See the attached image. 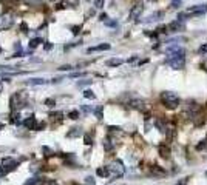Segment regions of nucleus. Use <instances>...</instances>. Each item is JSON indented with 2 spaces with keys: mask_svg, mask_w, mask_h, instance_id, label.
<instances>
[{
  "mask_svg": "<svg viewBox=\"0 0 207 185\" xmlns=\"http://www.w3.org/2000/svg\"><path fill=\"white\" fill-rule=\"evenodd\" d=\"M161 102L165 105V108L175 110V108H178V105H179V97L172 91H164L161 94Z\"/></svg>",
  "mask_w": 207,
  "mask_h": 185,
  "instance_id": "1",
  "label": "nucleus"
},
{
  "mask_svg": "<svg viewBox=\"0 0 207 185\" xmlns=\"http://www.w3.org/2000/svg\"><path fill=\"white\" fill-rule=\"evenodd\" d=\"M107 171H108V176H113V177H122L124 173H125V167H124L122 161L116 159V161H113V162L107 167Z\"/></svg>",
  "mask_w": 207,
  "mask_h": 185,
  "instance_id": "2",
  "label": "nucleus"
},
{
  "mask_svg": "<svg viewBox=\"0 0 207 185\" xmlns=\"http://www.w3.org/2000/svg\"><path fill=\"white\" fill-rule=\"evenodd\" d=\"M25 99H27V94H25L23 91L16 92V94L11 97V110L19 111L20 108H23L25 105H27V103H25Z\"/></svg>",
  "mask_w": 207,
  "mask_h": 185,
  "instance_id": "3",
  "label": "nucleus"
},
{
  "mask_svg": "<svg viewBox=\"0 0 207 185\" xmlns=\"http://www.w3.org/2000/svg\"><path fill=\"white\" fill-rule=\"evenodd\" d=\"M205 12H207V5L202 3V5H193V6H190L186 11V14L192 19V17H199V16L205 14Z\"/></svg>",
  "mask_w": 207,
  "mask_h": 185,
  "instance_id": "4",
  "label": "nucleus"
},
{
  "mask_svg": "<svg viewBox=\"0 0 207 185\" xmlns=\"http://www.w3.org/2000/svg\"><path fill=\"white\" fill-rule=\"evenodd\" d=\"M167 52H169V57H167L165 60L175 59V57H184L186 56V49L178 46V45H169V46H167Z\"/></svg>",
  "mask_w": 207,
  "mask_h": 185,
  "instance_id": "5",
  "label": "nucleus"
},
{
  "mask_svg": "<svg viewBox=\"0 0 207 185\" xmlns=\"http://www.w3.org/2000/svg\"><path fill=\"white\" fill-rule=\"evenodd\" d=\"M12 25H14V17L9 12H5V14L0 16V30H9Z\"/></svg>",
  "mask_w": 207,
  "mask_h": 185,
  "instance_id": "6",
  "label": "nucleus"
},
{
  "mask_svg": "<svg viewBox=\"0 0 207 185\" xmlns=\"http://www.w3.org/2000/svg\"><path fill=\"white\" fill-rule=\"evenodd\" d=\"M167 65H170L173 70H184L186 67V57H175V59H169L165 60Z\"/></svg>",
  "mask_w": 207,
  "mask_h": 185,
  "instance_id": "7",
  "label": "nucleus"
},
{
  "mask_svg": "<svg viewBox=\"0 0 207 185\" xmlns=\"http://www.w3.org/2000/svg\"><path fill=\"white\" fill-rule=\"evenodd\" d=\"M186 30V25L184 22H179V20H173L172 23L167 25V31L169 33H181Z\"/></svg>",
  "mask_w": 207,
  "mask_h": 185,
  "instance_id": "8",
  "label": "nucleus"
},
{
  "mask_svg": "<svg viewBox=\"0 0 207 185\" xmlns=\"http://www.w3.org/2000/svg\"><path fill=\"white\" fill-rule=\"evenodd\" d=\"M142 11H144V5H142V3H136V5L132 8L130 14H128L130 20H136V22H138V19H139L141 14H142Z\"/></svg>",
  "mask_w": 207,
  "mask_h": 185,
  "instance_id": "9",
  "label": "nucleus"
},
{
  "mask_svg": "<svg viewBox=\"0 0 207 185\" xmlns=\"http://www.w3.org/2000/svg\"><path fill=\"white\" fill-rule=\"evenodd\" d=\"M128 107L133 108V110H138V111H142L145 108V102L142 99H133V100L128 102Z\"/></svg>",
  "mask_w": 207,
  "mask_h": 185,
  "instance_id": "10",
  "label": "nucleus"
},
{
  "mask_svg": "<svg viewBox=\"0 0 207 185\" xmlns=\"http://www.w3.org/2000/svg\"><path fill=\"white\" fill-rule=\"evenodd\" d=\"M164 16H165V12H164V11H156V12H153V14H150L148 17H145V19L142 20V22H145V23H151V22L161 20Z\"/></svg>",
  "mask_w": 207,
  "mask_h": 185,
  "instance_id": "11",
  "label": "nucleus"
},
{
  "mask_svg": "<svg viewBox=\"0 0 207 185\" xmlns=\"http://www.w3.org/2000/svg\"><path fill=\"white\" fill-rule=\"evenodd\" d=\"M23 127L27 128V130H36V128H37V121H36V117H34V116L27 117V119L23 121Z\"/></svg>",
  "mask_w": 207,
  "mask_h": 185,
  "instance_id": "12",
  "label": "nucleus"
},
{
  "mask_svg": "<svg viewBox=\"0 0 207 185\" xmlns=\"http://www.w3.org/2000/svg\"><path fill=\"white\" fill-rule=\"evenodd\" d=\"M110 49V43H100L97 46H91V48H88L87 52H94V51H108Z\"/></svg>",
  "mask_w": 207,
  "mask_h": 185,
  "instance_id": "13",
  "label": "nucleus"
},
{
  "mask_svg": "<svg viewBox=\"0 0 207 185\" xmlns=\"http://www.w3.org/2000/svg\"><path fill=\"white\" fill-rule=\"evenodd\" d=\"M159 154H161V157H164V159H169L170 157V148L165 147V145H159Z\"/></svg>",
  "mask_w": 207,
  "mask_h": 185,
  "instance_id": "14",
  "label": "nucleus"
},
{
  "mask_svg": "<svg viewBox=\"0 0 207 185\" xmlns=\"http://www.w3.org/2000/svg\"><path fill=\"white\" fill-rule=\"evenodd\" d=\"M151 174L153 176H165V171L159 165H153L151 167Z\"/></svg>",
  "mask_w": 207,
  "mask_h": 185,
  "instance_id": "15",
  "label": "nucleus"
},
{
  "mask_svg": "<svg viewBox=\"0 0 207 185\" xmlns=\"http://www.w3.org/2000/svg\"><path fill=\"white\" fill-rule=\"evenodd\" d=\"M62 117H63V113H62V111H53V113H49V119H51V121L60 122Z\"/></svg>",
  "mask_w": 207,
  "mask_h": 185,
  "instance_id": "16",
  "label": "nucleus"
},
{
  "mask_svg": "<svg viewBox=\"0 0 207 185\" xmlns=\"http://www.w3.org/2000/svg\"><path fill=\"white\" fill-rule=\"evenodd\" d=\"M81 134H82L81 128H71V131L67 133V137H79Z\"/></svg>",
  "mask_w": 207,
  "mask_h": 185,
  "instance_id": "17",
  "label": "nucleus"
},
{
  "mask_svg": "<svg viewBox=\"0 0 207 185\" xmlns=\"http://www.w3.org/2000/svg\"><path fill=\"white\" fill-rule=\"evenodd\" d=\"M122 63H124L122 59H110V60L107 62L108 67H119V65H122Z\"/></svg>",
  "mask_w": 207,
  "mask_h": 185,
  "instance_id": "18",
  "label": "nucleus"
},
{
  "mask_svg": "<svg viewBox=\"0 0 207 185\" xmlns=\"http://www.w3.org/2000/svg\"><path fill=\"white\" fill-rule=\"evenodd\" d=\"M48 80H45V79H30L28 83L30 85H45Z\"/></svg>",
  "mask_w": 207,
  "mask_h": 185,
  "instance_id": "19",
  "label": "nucleus"
},
{
  "mask_svg": "<svg viewBox=\"0 0 207 185\" xmlns=\"http://www.w3.org/2000/svg\"><path fill=\"white\" fill-rule=\"evenodd\" d=\"M9 121H11V124H20V113H19V111H14V113L11 114Z\"/></svg>",
  "mask_w": 207,
  "mask_h": 185,
  "instance_id": "20",
  "label": "nucleus"
},
{
  "mask_svg": "<svg viewBox=\"0 0 207 185\" xmlns=\"http://www.w3.org/2000/svg\"><path fill=\"white\" fill-rule=\"evenodd\" d=\"M42 153H43L45 157H51V156H54V151L51 150L49 147H46V145H43V147H42Z\"/></svg>",
  "mask_w": 207,
  "mask_h": 185,
  "instance_id": "21",
  "label": "nucleus"
},
{
  "mask_svg": "<svg viewBox=\"0 0 207 185\" xmlns=\"http://www.w3.org/2000/svg\"><path fill=\"white\" fill-rule=\"evenodd\" d=\"M96 174H97V176H100V177H107V176H108L107 167H104V168L100 167V168H97V170H96Z\"/></svg>",
  "mask_w": 207,
  "mask_h": 185,
  "instance_id": "22",
  "label": "nucleus"
},
{
  "mask_svg": "<svg viewBox=\"0 0 207 185\" xmlns=\"http://www.w3.org/2000/svg\"><path fill=\"white\" fill-rule=\"evenodd\" d=\"M42 43V39L40 37H36V39H31V42H30V48H36Z\"/></svg>",
  "mask_w": 207,
  "mask_h": 185,
  "instance_id": "23",
  "label": "nucleus"
},
{
  "mask_svg": "<svg viewBox=\"0 0 207 185\" xmlns=\"http://www.w3.org/2000/svg\"><path fill=\"white\" fill-rule=\"evenodd\" d=\"M84 97H85V99H91V100H93V99H96L94 92H93L91 89H85V91H84Z\"/></svg>",
  "mask_w": 207,
  "mask_h": 185,
  "instance_id": "24",
  "label": "nucleus"
},
{
  "mask_svg": "<svg viewBox=\"0 0 207 185\" xmlns=\"http://www.w3.org/2000/svg\"><path fill=\"white\" fill-rule=\"evenodd\" d=\"M104 148H105V151H111V150H113V143H111L110 139L104 140Z\"/></svg>",
  "mask_w": 207,
  "mask_h": 185,
  "instance_id": "25",
  "label": "nucleus"
},
{
  "mask_svg": "<svg viewBox=\"0 0 207 185\" xmlns=\"http://www.w3.org/2000/svg\"><path fill=\"white\" fill-rule=\"evenodd\" d=\"M102 107H97L96 110H94V114H96V117L99 119V121H100V119H104V113H102Z\"/></svg>",
  "mask_w": 207,
  "mask_h": 185,
  "instance_id": "26",
  "label": "nucleus"
},
{
  "mask_svg": "<svg viewBox=\"0 0 207 185\" xmlns=\"http://www.w3.org/2000/svg\"><path fill=\"white\" fill-rule=\"evenodd\" d=\"M165 33H169L165 25H161V26H158V28H156V34H165Z\"/></svg>",
  "mask_w": 207,
  "mask_h": 185,
  "instance_id": "27",
  "label": "nucleus"
},
{
  "mask_svg": "<svg viewBox=\"0 0 207 185\" xmlns=\"http://www.w3.org/2000/svg\"><path fill=\"white\" fill-rule=\"evenodd\" d=\"M196 150H207V137H205L201 143L196 145Z\"/></svg>",
  "mask_w": 207,
  "mask_h": 185,
  "instance_id": "28",
  "label": "nucleus"
},
{
  "mask_svg": "<svg viewBox=\"0 0 207 185\" xmlns=\"http://www.w3.org/2000/svg\"><path fill=\"white\" fill-rule=\"evenodd\" d=\"M93 3H94V8L100 9V8H104V3H105V0H93Z\"/></svg>",
  "mask_w": 207,
  "mask_h": 185,
  "instance_id": "29",
  "label": "nucleus"
},
{
  "mask_svg": "<svg viewBox=\"0 0 207 185\" xmlns=\"http://www.w3.org/2000/svg\"><path fill=\"white\" fill-rule=\"evenodd\" d=\"M68 117H70V119H73V121H76V119H79V111H77V110H73V111L68 114Z\"/></svg>",
  "mask_w": 207,
  "mask_h": 185,
  "instance_id": "30",
  "label": "nucleus"
},
{
  "mask_svg": "<svg viewBox=\"0 0 207 185\" xmlns=\"http://www.w3.org/2000/svg\"><path fill=\"white\" fill-rule=\"evenodd\" d=\"M104 23H105L107 26H110V28H116V26H118V22L116 20H105Z\"/></svg>",
  "mask_w": 207,
  "mask_h": 185,
  "instance_id": "31",
  "label": "nucleus"
},
{
  "mask_svg": "<svg viewBox=\"0 0 207 185\" xmlns=\"http://www.w3.org/2000/svg\"><path fill=\"white\" fill-rule=\"evenodd\" d=\"M45 105H46L48 108H53L54 105H56V100H54V99H46V100H45Z\"/></svg>",
  "mask_w": 207,
  "mask_h": 185,
  "instance_id": "32",
  "label": "nucleus"
},
{
  "mask_svg": "<svg viewBox=\"0 0 207 185\" xmlns=\"http://www.w3.org/2000/svg\"><path fill=\"white\" fill-rule=\"evenodd\" d=\"M179 6H181V0H172L170 8H173V9H178Z\"/></svg>",
  "mask_w": 207,
  "mask_h": 185,
  "instance_id": "33",
  "label": "nucleus"
},
{
  "mask_svg": "<svg viewBox=\"0 0 207 185\" xmlns=\"http://www.w3.org/2000/svg\"><path fill=\"white\" fill-rule=\"evenodd\" d=\"M198 54H207V43H202L198 49Z\"/></svg>",
  "mask_w": 207,
  "mask_h": 185,
  "instance_id": "34",
  "label": "nucleus"
},
{
  "mask_svg": "<svg viewBox=\"0 0 207 185\" xmlns=\"http://www.w3.org/2000/svg\"><path fill=\"white\" fill-rule=\"evenodd\" d=\"M20 33H23V34H27V33H28V25L25 23V22L20 23Z\"/></svg>",
  "mask_w": 207,
  "mask_h": 185,
  "instance_id": "35",
  "label": "nucleus"
},
{
  "mask_svg": "<svg viewBox=\"0 0 207 185\" xmlns=\"http://www.w3.org/2000/svg\"><path fill=\"white\" fill-rule=\"evenodd\" d=\"M84 140H85V145H91V143H93V137L90 136V134H85V136H84Z\"/></svg>",
  "mask_w": 207,
  "mask_h": 185,
  "instance_id": "36",
  "label": "nucleus"
},
{
  "mask_svg": "<svg viewBox=\"0 0 207 185\" xmlns=\"http://www.w3.org/2000/svg\"><path fill=\"white\" fill-rule=\"evenodd\" d=\"M85 183H87V185H96V182H94V179H93L91 176L85 177Z\"/></svg>",
  "mask_w": 207,
  "mask_h": 185,
  "instance_id": "37",
  "label": "nucleus"
},
{
  "mask_svg": "<svg viewBox=\"0 0 207 185\" xmlns=\"http://www.w3.org/2000/svg\"><path fill=\"white\" fill-rule=\"evenodd\" d=\"M59 70L60 71H70V70H73V67H71V65H62Z\"/></svg>",
  "mask_w": 207,
  "mask_h": 185,
  "instance_id": "38",
  "label": "nucleus"
},
{
  "mask_svg": "<svg viewBox=\"0 0 207 185\" xmlns=\"http://www.w3.org/2000/svg\"><path fill=\"white\" fill-rule=\"evenodd\" d=\"M71 33L76 36V34H79L81 33V26H73V28H71Z\"/></svg>",
  "mask_w": 207,
  "mask_h": 185,
  "instance_id": "39",
  "label": "nucleus"
},
{
  "mask_svg": "<svg viewBox=\"0 0 207 185\" xmlns=\"http://www.w3.org/2000/svg\"><path fill=\"white\" fill-rule=\"evenodd\" d=\"M90 83H91V80H81V82H77V86H85Z\"/></svg>",
  "mask_w": 207,
  "mask_h": 185,
  "instance_id": "40",
  "label": "nucleus"
},
{
  "mask_svg": "<svg viewBox=\"0 0 207 185\" xmlns=\"http://www.w3.org/2000/svg\"><path fill=\"white\" fill-rule=\"evenodd\" d=\"M107 19H108V16H107V14H105V12H102V14H100V16H99V20H100V22H105V20H107Z\"/></svg>",
  "mask_w": 207,
  "mask_h": 185,
  "instance_id": "41",
  "label": "nucleus"
},
{
  "mask_svg": "<svg viewBox=\"0 0 207 185\" xmlns=\"http://www.w3.org/2000/svg\"><path fill=\"white\" fill-rule=\"evenodd\" d=\"M187 179H189V177H184V179H181V180H179V182H178L176 185H186V183H187Z\"/></svg>",
  "mask_w": 207,
  "mask_h": 185,
  "instance_id": "42",
  "label": "nucleus"
},
{
  "mask_svg": "<svg viewBox=\"0 0 207 185\" xmlns=\"http://www.w3.org/2000/svg\"><path fill=\"white\" fill-rule=\"evenodd\" d=\"M82 76H85V73H74V74H71V77H82Z\"/></svg>",
  "mask_w": 207,
  "mask_h": 185,
  "instance_id": "43",
  "label": "nucleus"
},
{
  "mask_svg": "<svg viewBox=\"0 0 207 185\" xmlns=\"http://www.w3.org/2000/svg\"><path fill=\"white\" fill-rule=\"evenodd\" d=\"M82 110H84L85 113H90V111H93V110L90 108V107H87V105H84V107H82Z\"/></svg>",
  "mask_w": 207,
  "mask_h": 185,
  "instance_id": "44",
  "label": "nucleus"
},
{
  "mask_svg": "<svg viewBox=\"0 0 207 185\" xmlns=\"http://www.w3.org/2000/svg\"><path fill=\"white\" fill-rule=\"evenodd\" d=\"M201 68H202V70H204V71H207V60H205V62H202V63H201Z\"/></svg>",
  "mask_w": 207,
  "mask_h": 185,
  "instance_id": "45",
  "label": "nucleus"
},
{
  "mask_svg": "<svg viewBox=\"0 0 207 185\" xmlns=\"http://www.w3.org/2000/svg\"><path fill=\"white\" fill-rule=\"evenodd\" d=\"M43 48L48 51V49H51V48H53V43H45V46H43Z\"/></svg>",
  "mask_w": 207,
  "mask_h": 185,
  "instance_id": "46",
  "label": "nucleus"
},
{
  "mask_svg": "<svg viewBox=\"0 0 207 185\" xmlns=\"http://www.w3.org/2000/svg\"><path fill=\"white\" fill-rule=\"evenodd\" d=\"M136 59H138V57H136V56H133V57H130V59H127V62H128V63H133Z\"/></svg>",
  "mask_w": 207,
  "mask_h": 185,
  "instance_id": "47",
  "label": "nucleus"
},
{
  "mask_svg": "<svg viewBox=\"0 0 207 185\" xmlns=\"http://www.w3.org/2000/svg\"><path fill=\"white\" fill-rule=\"evenodd\" d=\"M3 127H5L3 124H0V130H3Z\"/></svg>",
  "mask_w": 207,
  "mask_h": 185,
  "instance_id": "48",
  "label": "nucleus"
},
{
  "mask_svg": "<svg viewBox=\"0 0 207 185\" xmlns=\"http://www.w3.org/2000/svg\"><path fill=\"white\" fill-rule=\"evenodd\" d=\"M0 52H2V48H0Z\"/></svg>",
  "mask_w": 207,
  "mask_h": 185,
  "instance_id": "49",
  "label": "nucleus"
}]
</instances>
